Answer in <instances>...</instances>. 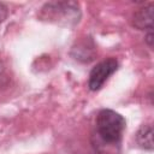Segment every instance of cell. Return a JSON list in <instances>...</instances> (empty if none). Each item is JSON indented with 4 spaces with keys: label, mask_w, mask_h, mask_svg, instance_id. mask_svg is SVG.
<instances>
[{
    "label": "cell",
    "mask_w": 154,
    "mask_h": 154,
    "mask_svg": "<svg viewBox=\"0 0 154 154\" xmlns=\"http://www.w3.org/2000/svg\"><path fill=\"white\" fill-rule=\"evenodd\" d=\"M40 18L60 25H75L81 18V8L76 1H51L42 6Z\"/></svg>",
    "instance_id": "1"
},
{
    "label": "cell",
    "mask_w": 154,
    "mask_h": 154,
    "mask_svg": "<svg viewBox=\"0 0 154 154\" xmlns=\"http://www.w3.org/2000/svg\"><path fill=\"white\" fill-rule=\"evenodd\" d=\"M125 130V119L113 109H101L96 117V134L107 144H118Z\"/></svg>",
    "instance_id": "2"
},
{
    "label": "cell",
    "mask_w": 154,
    "mask_h": 154,
    "mask_svg": "<svg viewBox=\"0 0 154 154\" xmlns=\"http://www.w3.org/2000/svg\"><path fill=\"white\" fill-rule=\"evenodd\" d=\"M118 69V61L114 58H108L99 64H96L90 73L88 79V87L91 91H96L103 87V84L107 82V79L117 71Z\"/></svg>",
    "instance_id": "3"
},
{
    "label": "cell",
    "mask_w": 154,
    "mask_h": 154,
    "mask_svg": "<svg viewBox=\"0 0 154 154\" xmlns=\"http://www.w3.org/2000/svg\"><path fill=\"white\" fill-rule=\"evenodd\" d=\"M132 25L138 30L153 29V4L138 8L132 16Z\"/></svg>",
    "instance_id": "4"
},
{
    "label": "cell",
    "mask_w": 154,
    "mask_h": 154,
    "mask_svg": "<svg viewBox=\"0 0 154 154\" xmlns=\"http://www.w3.org/2000/svg\"><path fill=\"white\" fill-rule=\"evenodd\" d=\"M136 141L141 148L152 150L153 149V128H152V125H142L136 134Z\"/></svg>",
    "instance_id": "5"
},
{
    "label": "cell",
    "mask_w": 154,
    "mask_h": 154,
    "mask_svg": "<svg viewBox=\"0 0 154 154\" xmlns=\"http://www.w3.org/2000/svg\"><path fill=\"white\" fill-rule=\"evenodd\" d=\"M7 13H8V10H7V7L4 5V4H1L0 2V24L6 19V17H7Z\"/></svg>",
    "instance_id": "6"
},
{
    "label": "cell",
    "mask_w": 154,
    "mask_h": 154,
    "mask_svg": "<svg viewBox=\"0 0 154 154\" xmlns=\"http://www.w3.org/2000/svg\"><path fill=\"white\" fill-rule=\"evenodd\" d=\"M146 41H147V43L152 47V41H153V32H152V30L148 31V34H147V36H146Z\"/></svg>",
    "instance_id": "7"
}]
</instances>
